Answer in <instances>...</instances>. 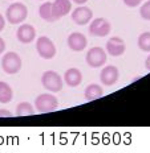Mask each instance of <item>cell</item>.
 Listing matches in <instances>:
<instances>
[{
  "label": "cell",
  "instance_id": "obj_1",
  "mask_svg": "<svg viewBox=\"0 0 150 153\" xmlns=\"http://www.w3.org/2000/svg\"><path fill=\"white\" fill-rule=\"evenodd\" d=\"M35 107H36V110L39 112H43V114L52 112V111L57 110V107H59V99L53 94L45 92V94H41L36 98Z\"/></svg>",
  "mask_w": 150,
  "mask_h": 153
},
{
  "label": "cell",
  "instance_id": "obj_2",
  "mask_svg": "<svg viewBox=\"0 0 150 153\" xmlns=\"http://www.w3.org/2000/svg\"><path fill=\"white\" fill-rule=\"evenodd\" d=\"M28 16V9L23 3H14L7 8L5 12V17H7L9 24H20L27 19Z\"/></svg>",
  "mask_w": 150,
  "mask_h": 153
},
{
  "label": "cell",
  "instance_id": "obj_3",
  "mask_svg": "<svg viewBox=\"0 0 150 153\" xmlns=\"http://www.w3.org/2000/svg\"><path fill=\"white\" fill-rule=\"evenodd\" d=\"M41 83H43V86L48 91L57 92V91H61L63 88V78L59 73L48 70L41 76Z\"/></svg>",
  "mask_w": 150,
  "mask_h": 153
},
{
  "label": "cell",
  "instance_id": "obj_4",
  "mask_svg": "<svg viewBox=\"0 0 150 153\" xmlns=\"http://www.w3.org/2000/svg\"><path fill=\"white\" fill-rule=\"evenodd\" d=\"M2 69L7 74H16L21 69V58L17 53L8 52L2 58Z\"/></svg>",
  "mask_w": 150,
  "mask_h": 153
},
{
  "label": "cell",
  "instance_id": "obj_5",
  "mask_svg": "<svg viewBox=\"0 0 150 153\" xmlns=\"http://www.w3.org/2000/svg\"><path fill=\"white\" fill-rule=\"evenodd\" d=\"M36 49H37L39 56L44 59H51L56 56L55 44H53V41L51 40V38H48L47 36H41L40 38H37Z\"/></svg>",
  "mask_w": 150,
  "mask_h": 153
},
{
  "label": "cell",
  "instance_id": "obj_6",
  "mask_svg": "<svg viewBox=\"0 0 150 153\" xmlns=\"http://www.w3.org/2000/svg\"><path fill=\"white\" fill-rule=\"evenodd\" d=\"M85 59L90 68H101L106 63V52L103 48H92L88 50Z\"/></svg>",
  "mask_w": 150,
  "mask_h": 153
},
{
  "label": "cell",
  "instance_id": "obj_7",
  "mask_svg": "<svg viewBox=\"0 0 150 153\" xmlns=\"http://www.w3.org/2000/svg\"><path fill=\"white\" fill-rule=\"evenodd\" d=\"M89 33L96 37H106L110 33V23L103 17L94 19L89 25Z\"/></svg>",
  "mask_w": 150,
  "mask_h": 153
},
{
  "label": "cell",
  "instance_id": "obj_8",
  "mask_svg": "<svg viewBox=\"0 0 150 153\" xmlns=\"http://www.w3.org/2000/svg\"><path fill=\"white\" fill-rule=\"evenodd\" d=\"M118 76H120V71L116 66H105V68L101 70L100 73V81L101 83L105 86H113L118 81Z\"/></svg>",
  "mask_w": 150,
  "mask_h": 153
},
{
  "label": "cell",
  "instance_id": "obj_9",
  "mask_svg": "<svg viewBox=\"0 0 150 153\" xmlns=\"http://www.w3.org/2000/svg\"><path fill=\"white\" fill-rule=\"evenodd\" d=\"M93 19V12L88 7H77L72 12V20L77 25H85Z\"/></svg>",
  "mask_w": 150,
  "mask_h": 153
},
{
  "label": "cell",
  "instance_id": "obj_10",
  "mask_svg": "<svg viewBox=\"0 0 150 153\" xmlns=\"http://www.w3.org/2000/svg\"><path fill=\"white\" fill-rule=\"evenodd\" d=\"M88 45V40L80 32H75L71 33L68 37V46L69 49H72L73 52H82Z\"/></svg>",
  "mask_w": 150,
  "mask_h": 153
},
{
  "label": "cell",
  "instance_id": "obj_11",
  "mask_svg": "<svg viewBox=\"0 0 150 153\" xmlns=\"http://www.w3.org/2000/svg\"><path fill=\"white\" fill-rule=\"evenodd\" d=\"M125 41L120 37H112L106 42V53L113 57L122 56L125 53Z\"/></svg>",
  "mask_w": 150,
  "mask_h": 153
},
{
  "label": "cell",
  "instance_id": "obj_12",
  "mask_svg": "<svg viewBox=\"0 0 150 153\" xmlns=\"http://www.w3.org/2000/svg\"><path fill=\"white\" fill-rule=\"evenodd\" d=\"M16 37L21 44H29L36 37V29L31 24H21V27L17 28Z\"/></svg>",
  "mask_w": 150,
  "mask_h": 153
},
{
  "label": "cell",
  "instance_id": "obj_13",
  "mask_svg": "<svg viewBox=\"0 0 150 153\" xmlns=\"http://www.w3.org/2000/svg\"><path fill=\"white\" fill-rule=\"evenodd\" d=\"M72 9V3L71 0H55L52 3V12L56 20H59L60 17H64L65 15H68Z\"/></svg>",
  "mask_w": 150,
  "mask_h": 153
},
{
  "label": "cell",
  "instance_id": "obj_14",
  "mask_svg": "<svg viewBox=\"0 0 150 153\" xmlns=\"http://www.w3.org/2000/svg\"><path fill=\"white\" fill-rule=\"evenodd\" d=\"M64 81L69 87H77L82 82V73L76 68L68 69L65 71V74H64Z\"/></svg>",
  "mask_w": 150,
  "mask_h": 153
},
{
  "label": "cell",
  "instance_id": "obj_15",
  "mask_svg": "<svg viewBox=\"0 0 150 153\" xmlns=\"http://www.w3.org/2000/svg\"><path fill=\"white\" fill-rule=\"evenodd\" d=\"M104 95V90L100 85H96L92 83L89 85L84 91V97L87 100H96V99H100L101 97Z\"/></svg>",
  "mask_w": 150,
  "mask_h": 153
},
{
  "label": "cell",
  "instance_id": "obj_16",
  "mask_svg": "<svg viewBox=\"0 0 150 153\" xmlns=\"http://www.w3.org/2000/svg\"><path fill=\"white\" fill-rule=\"evenodd\" d=\"M39 15L43 20L48 21V23H52V21H56L55 16H53V12H52V3L47 1L44 4L40 5L39 8Z\"/></svg>",
  "mask_w": 150,
  "mask_h": 153
},
{
  "label": "cell",
  "instance_id": "obj_17",
  "mask_svg": "<svg viewBox=\"0 0 150 153\" xmlns=\"http://www.w3.org/2000/svg\"><path fill=\"white\" fill-rule=\"evenodd\" d=\"M12 97H14V92L12 88L7 82L0 81V103H8L11 102Z\"/></svg>",
  "mask_w": 150,
  "mask_h": 153
},
{
  "label": "cell",
  "instance_id": "obj_18",
  "mask_svg": "<svg viewBox=\"0 0 150 153\" xmlns=\"http://www.w3.org/2000/svg\"><path fill=\"white\" fill-rule=\"evenodd\" d=\"M33 114H35L33 107L28 102H21L16 107V115L17 116H29V115H33Z\"/></svg>",
  "mask_w": 150,
  "mask_h": 153
},
{
  "label": "cell",
  "instance_id": "obj_19",
  "mask_svg": "<svg viewBox=\"0 0 150 153\" xmlns=\"http://www.w3.org/2000/svg\"><path fill=\"white\" fill-rule=\"evenodd\" d=\"M137 45L142 52H150V32H145V33L139 34Z\"/></svg>",
  "mask_w": 150,
  "mask_h": 153
},
{
  "label": "cell",
  "instance_id": "obj_20",
  "mask_svg": "<svg viewBox=\"0 0 150 153\" xmlns=\"http://www.w3.org/2000/svg\"><path fill=\"white\" fill-rule=\"evenodd\" d=\"M139 15H141V17L143 20H150V0H148V1L141 7V9H139Z\"/></svg>",
  "mask_w": 150,
  "mask_h": 153
},
{
  "label": "cell",
  "instance_id": "obj_21",
  "mask_svg": "<svg viewBox=\"0 0 150 153\" xmlns=\"http://www.w3.org/2000/svg\"><path fill=\"white\" fill-rule=\"evenodd\" d=\"M142 0H124V3H125V5L127 7L133 8V7H138L139 4H141Z\"/></svg>",
  "mask_w": 150,
  "mask_h": 153
},
{
  "label": "cell",
  "instance_id": "obj_22",
  "mask_svg": "<svg viewBox=\"0 0 150 153\" xmlns=\"http://www.w3.org/2000/svg\"><path fill=\"white\" fill-rule=\"evenodd\" d=\"M0 117H12V114L5 108H0Z\"/></svg>",
  "mask_w": 150,
  "mask_h": 153
},
{
  "label": "cell",
  "instance_id": "obj_23",
  "mask_svg": "<svg viewBox=\"0 0 150 153\" xmlns=\"http://www.w3.org/2000/svg\"><path fill=\"white\" fill-rule=\"evenodd\" d=\"M4 50H5V42H4V40L0 37V54L4 52Z\"/></svg>",
  "mask_w": 150,
  "mask_h": 153
},
{
  "label": "cell",
  "instance_id": "obj_24",
  "mask_svg": "<svg viewBox=\"0 0 150 153\" xmlns=\"http://www.w3.org/2000/svg\"><path fill=\"white\" fill-rule=\"evenodd\" d=\"M4 27H5V20H4V17L0 15V32L4 29Z\"/></svg>",
  "mask_w": 150,
  "mask_h": 153
},
{
  "label": "cell",
  "instance_id": "obj_25",
  "mask_svg": "<svg viewBox=\"0 0 150 153\" xmlns=\"http://www.w3.org/2000/svg\"><path fill=\"white\" fill-rule=\"evenodd\" d=\"M145 68L148 70H150V56L146 58V61H145Z\"/></svg>",
  "mask_w": 150,
  "mask_h": 153
},
{
  "label": "cell",
  "instance_id": "obj_26",
  "mask_svg": "<svg viewBox=\"0 0 150 153\" xmlns=\"http://www.w3.org/2000/svg\"><path fill=\"white\" fill-rule=\"evenodd\" d=\"M73 1L76 3V4H78V5H81V4H85V3L88 1V0H73Z\"/></svg>",
  "mask_w": 150,
  "mask_h": 153
}]
</instances>
